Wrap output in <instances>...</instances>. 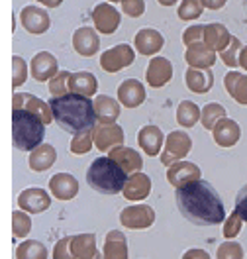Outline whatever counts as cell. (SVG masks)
Masks as SVG:
<instances>
[{
  "label": "cell",
  "instance_id": "cell-8",
  "mask_svg": "<svg viewBox=\"0 0 247 259\" xmlns=\"http://www.w3.org/2000/svg\"><path fill=\"white\" fill-rule=\"evenodd\" d=\"M51 206V196L41 187H30L18 194V208L28 214H41Z\"/></svg>",
  "mask_w": 247,
  "mask_h": 259
},
{
  "label": "cell",
  "instance_id": "cell-18",
  "mask_svg": "<svg viewBox=\"0 0 247 259\" xmlns=\"http://www.w3.org/2000/svg\"><path fill=\"white\" fill-rule=\"evenodd\" d=\"M50 193L57 200H73L79 194V181L73 177L71 173H57L50 179L47 183Z\"/></svg>",
  "mask_w": 247,
  "mask_h": 259
},
{
  "label": "cell",
  "instance_id": "cell-37",
  "mask_svg": "<svg viewBox=\"0 0 247 259\" xmlns=\"http://www.w3.org/2000/svg\"><path fill=\"white\" fill-rule=\"evenodd\" d=\"M32 232V218L28 216V212L14 210L12 212V234L14 238H28V234Z\"/></svg>",
  "mask_w": 247,
  "mask_h": 259
},
{
  "label": "cell",
  "instance_id": "cell-20",
  "mask_svg": "<svg viewBox=\"0 0 247 259\" xmlns=\"http://www.w3.org/2000/svg\"><path fill=\"white\" fill-rule=\"evenodd\" d=\"M137 144L143 149V153H147L149 157H157V155H161L165 146L163 132L157 126H153V124H147V126H143V128L139 130Z\"/></svg>",
  "mask_w": 247,
  "mask_h": 259
},
{
  "label": "cell",
  "instance_id": "cell-19",
  "mask_svg": "<svg viewBox=\"0 0 247 259\" xmlns=\"http://www.w3.org/2000/svg\"><path fill=\"white\" fill-rule=\"evenodd\" d=\"M184 61L192 69H212L216 63V51L208 48L204 41H196L186 48Z\"/></svg>",
  "mask_w": 247,
  "mask_h": 259
},
{
  "label": "cell",
  "instance_id": "cell-10",
  "mask_svg": "<svg viewBox=\"0 0 247 259\" xmlns=\"http://www.w3.org/2000/svg\"><path fill=\"white\" fill-rule=\"evenodd\" d=\"M20 22H22L24 30L33 33V35H41V33H45L51 26L50 14H47L43 8L33 6V4L22 8V12H20Z\"/></svg>",
  "mask_w": 247,
  "mask_h": 259
},
{
  "label": "cell",
  "instance_id": "cell-52",
  "mask_svg": "<svg viewBox=\"0 0 247 259\" xmlns=\"http://www.w3.org/2000/svg\"><path fill=\"white\" fill-rule=\"evenodd\" d=\"M179 0H159V4L161 6H173V4H177Z\"/></svg>",
  "mask_w": 247,
  "mask_h": 259
},
{
  "label": "cell",
  "instance_id": "cell-53",
  "mask_svg": "<svg viewBox=\"0 0 247 259\" xmlns=\"http://www.w3.org/2000/svg\"><path fill=\"white\" fill-rule=\"evenodd\" d=\"M92 259H104V253H102V251H96V255Z\"/></svg>",
  "mask_w": 247,
  "mask_h": 259
},
{
  "label": "cell",
  "instance_id": "cell-46",
  "mask_svg": "<svg viewBox=\"0 0 247 259\" xmlns=\"http://www.w3.org/2000/svg\"><path fill=\"white\" fill-rule=\"evenodd\" d=\"M204 28H206V26H202V24L186 28L184 33H182V44L188 48V46H192V44H196V41H202V37H204Z\"/></svg>",
  "mask_w": 247,
  "mask_h": 259
},
{
  "label": "cell",
  "instance_id": "cell-54",
  "mask_svg": "<svg viewBox=\"0 0 247 259\" xmlns=\"http://www.w3.org/2000/svg\"><path fill=\"white\" fill-rule=\"evenodd\" d=\"M108 2H122V0H108Z\"/></svg>",
  "mask_w": 247,
  "mask_h": 259
},
{
  "label": "cell",
  "instance_id": "cell-36",
  "mask_svg": "<svg viewBox=\"0 0 247 259\" xmlns=\"http://www.w3.org/2000/svg\"><path fill=\"white\" fill-rule=\"evenodd\" d=\"M222 118H226V108H224L222 104H218V102H210V104H206V106L202 108L200 122H202L204 128L212 132V130L216 128V124H218Z\"/></svg>",
  "mask_w": 247,
  "mask_h": 259
},
{
  "label": "cell",
  "instance_id": "cell-50",
  "mask_svg": "<svg viewBox=\"0 0 247 259\" xmlns=\"http://www.w3.org/2000/svg\"><path fill=\"white\" fill-rule=\"evenodd\" d=\"M239 67H243L247 71V46L241 48V51H239Z\"/></svg>",
  "mask_w": 247,
  "mask_h": 259
},
{
  "label": "cell",
  "instance_id": "cell-35",
  "mask_svg": "<svg viewBox=\"0 0 247 259\" xmlns=\"http://www.w3.org/2000/svg\"><path fill=\"white\" fill-rule=\"evenodd\" d=\"M92 147H94V128L82 130L79 134H75L73 140H71L69 151H71L73 155H84V153H88Z\"/></svg>",
  "mask_w": 247,
  "mask_h": 259
},
{
  "label": "cell",
  "instance_id": "cell-29",
  "mask_svg": "<svg viewBox=\"0 0 247 259\" xmlns=\"http://www.w3.org/2000/svg\"><path fill=\"white\" fill-rule=\"evenodd\" d=\"M94 110L100 124H116L118 116L122 114L120 108V100L108 97V95H100L94 98Z\"/></svg>",
  "mask_w": 247,
  "mask_h": 259
},
{
  "label": "cell",
  "instance_id": "cell-2",
  "mask_svg": "<svg viewBox=\"0 0 247 259\" xmlns=\"http://www.w3.org/2000/svg\"><path fill=\"white\" fill-rule=\"evenodd\" d=\"M50 106L57 126L73 136L82 130L94 128V122L98 120L94 110V100L75 93H69L65 97H53Z\"/></svg>",
  "mask_w": 247,
  "mask_h": 259
},
{
  "label": "cell",
  "instance_id": "cell-6",
  "mask_svg": "<svg viewBox=\"0 0 247 259\" xmlns=\"http://www.w3.org/2000/svg\"><path fill=\"white\" fill-rule=\"evenodd\" d=\"M120 224L128 230H147L155 224V210L147 204L126 206L120 212Z\"/></svg>",
  "mask_w": 247,
  "mask_h": 259
},
{
  "label": "cell",
  "instance_id": "cell-41",
  "mask_svg": "<svg viewBox=\"0 0 247 259\" xmlns=\"http://www.w3.org/2000/svg\"><path fill=\"white\" fill-rule=\"evenodd\" d=\"M28 63L20 57V55H14L12 57V87L18 89V87H22L26 79H28Z\"/></svg>",
  "mask_w": 247,
  "mask_h": 259
},
{
  "label": "cell",
  "instance_id": "cell-30",
  "mask_svg": "<svg viewBox=\"0 0 247 259\" xmlns=\"http://www.w3.org/2000/svg\"><path fill=\"white\" fill-rule=\"evenodd\" d=\"M57 161V151L51 144H41L39 147H35L33 151H30V169L35 173H43L53 167V163Z\"/></svg>",
  "mask_w": 247,
  "mask_h": 259
},
{
  "label": "cell",
  "instance_id": "cell-17",
  "mask_svg": "<svg viewBox=\"0 0 247 259\" xmlns=\"http://www.w3.org/2000/svg\"><path fill=\"white\" fill-rule=\"evenodd\" d=\"M73 48L82 57L96 55V51L100 49V39L98 33H96V28L82 26L79 30H75V33H73Z\"/></svg>",
  "mask_w": 247,
  "mask_h": 259
},
{
  "label": "cell",
  "instance_id": "cell-49",
  "mask_svg": "<svg viewBox=\"0 0 247 259\" xmlns=\"http://www.w3.org/2000/svg\"><path fill=\"white\" fill-rule=\"evenodd\" d=\"M226 2H228V0H202L204 8H210V10H220V8H224Z\"/></svg>",
  "mask_w": 247,
  "mask_h": 259
},
{
  "label": "cell",
  "instance_id": "cell-14",
  "mask_svg": "<svg viewBox=\"0 0 247 259\" xmlns=\"http://www.w3.org/2000/svg\"><path fill=\"white\" fill-rule=\"evenodd\" d=\"M30 73H32L33 81H51L59 73V63L55 55H51L50 51H39L37 55H33L32 63H30Z\"/></svg>",
  "mask_w": 247,
  "mask_h": 259
},
{
  "label": "cell",
  "instance_id": "cell-27",
  "mask_svg": "<svg viewBox=\"0 0 247 259\" xmlns=\"http://www.w3.org/2000/svg\"><path fill=\"white\" fill-rule=\"evenodd\" d=\"M108 155L114 159L128 175H132V173H137V171H141V167H143V159H141V155L132 149V147H114L112 151H108Z\"/></svg>",
  "mask_w": 247,
  "mask_h": 259
},
{
  "label": "cell",
  "instance_id": "cell-7",
  "mask_svg": "<svg viewBox=\"0 0 247 259\" xmlns=\"http://www.w3.org/2000/svg\"><path fill=\"white\" fill-rule=\"evenodd\" d=\"M135 59V53L133 48L128 44H120L114 48L106 49L102 55H100V67L106 71V73H118L126 67H130Z\"/></svg>",
  "mask_w": 247,
  "mask_h": 259
},
{
  "label": "cell",
  "instance_id": "cell-28",
  "mask_svg": "<svg viewBox=\"0 0 247 259\" xmlns=\"http://www.w3.org/2000/svg\"><path fill=\"white\" fill-rule=\"evenodd\" d=\"M231 37H233V35L228 32V28H226L224 24H206L202 41L210 49L222 53V51L231 44Z\"/></svg>",
  "mask_w": 247,
  "mask_h": 259
},
{
  "label": "cell",
  "instance_id": "cell-5",
  "mask_svg": "<svg viewBox=\"0 0 247 259\" xmlns=\"http://www.w3.org/2000/svg\"><path fill=\"white\" fill-rule=\"evenodd\" d=\"M190 149H192L190 136L186 132H182V130H175V132L167 134L163 151H161L159 157H161V163H163L165 167H171L173 163L182 161L190 153Z\"/></svg>",
  "mask_w": 247,
  "mask_h": 259
},
{
  "label": "cell",
  "instance_id": "cell-39",
  "mask_svg": "<svg viewBox=\"0 0 247 259\" xmlns=\"http://www.w3.org/2000/svg\"><path fill=\"white\" fill-rule=\"evenodd\" d=\"M69 77H71V73L59 71V73L51 79L50 84H47L51 97H65V95L71 93V91H69Z\"/></svg>",
  "mask_w": 247,
  "mask_h": 259
},
{
  "label": "cell",
  "instance_id": "cell-47",
  "mask_svg": "<svg viewBox=\"0 0 247 259\" xmlns=\"http://www.w3.org/2000/svg\"><path fill=\"white\" fill-rule=\"evenodd\" d=\"M235 210L247 222V185L235 196Z\"/></svg>",
  "mask_w": 247,
  "mask_h": 259
},
{
  "label": "cell",
  "instance_id": "cell-32",
  "mask_svg": "<svg viewBox=\"0 0 247 259\" xmlns=\"http://www.w3.org/2000/svg\"><path fill=\"white\" fill-rule=\"evenodd\" d=\"M71 251L77 259H92L96 255V236L94 234H77L71 236Z\"/></svg>",
  "mask_w": 247,
  "mask_h": 259
},
{
  "label": "cell",
  "instance_id": "cell-34",
  "mask_svg": "<svg viewBox=\"0 0 247 259\" xmlns=\"http://www.w3.org/2000/svg\"><path fill=\"white\" fill-rule=\"evenodd\" d=\"M16 259H47V247L37 240H24L16 247Z\"/></svg>",
  "mask_w": 247,
  "mask_h": 259
},
{
  "label": "cell",
  "instance_id": "cell-51",
  "mask_svg": "<svg viewBox=\"0 0 247 259\" xmlns=\"http://www.w3.org/2000/svg\"><path fill=\"white\" fill-rule=\"evenodd\" d=\"M35 2H39V4H43V6H47V8H57L63 0H35Z\"/></svg>",
  "mask_w": 247,
  "mask_h": 259
},
{
  "label": "cell",
  "instance_id": "cell-48",
  "mask_svg": "<svg viewBox=\"0 0 247 259\" xmlns=\"http://www.w3.org/2000/svg\"><path fill=\"white\" fill-rule=\"evenodd\" d=\"M181 259H210V253L206 249H200V247H192V249H186L184 255Z\"/></svg>",
  "mask_w": 247,
  "mask_h": 259
},
{
  "label": "cell",
  "instance_id": "cell-38",
  "mask_svg": "<svg viewBox=\"0 0 247 259\" xmlns=\"http://www.w3.org/2000/svg\"><path fill=\"white\" fill-rule=\"evenodd\" d=\"M202 10H204L202 0H182L181 4H179L177 14H179V18L184 20V22H192V20L200 18Z\"/></svg>",
  "mask_w": 247,
  "mask_h": 259
},
{
  "label": "cell",
  "instance_id": "cell-25",
  "mask_svg": "<svg viewBox=\"0 0 247 259\" xmlns=\"http://www.w3.org/2000/svg\"><path fill=\"white\" fill-rule=\"evenodd\" d=\"M104 259H130L128 255V240L120 230H110L102 245Z\"/></svg>",
  "mask_w": 247,
  "mask_h": 259
},
{
  "label": "cell",
  "instance_id": "cell-24",
  "mask_svg": "<svg viewBox=\"0 0 247 259\" xmlns=\"http://www.w3.org/2000/svg\"><path fill=\"white\" fill-rule=\"evenodd\" d=\"M184 81H186V87H188L190 93L206 95L214 87V73H212V69H192V67H188L186 75H184Z\"/></svg>",
  "mask_w": 247,
  "mask_h": 259
},
{
  "label": "cell",
  "instance_id": "cell-33",
  "mask_svg": "<svg viewBox=\"0 0 247 259\" xmlns=\"http://www.w3.org/2000/svg\"><path fill=\"white\" fill-rule=\"evenodd\" d=\"M202 110L198 108L192 100H182L177 108V122L181 128H192L196 126V122H200Z\"/></svg>",
  "mask_w": 247,
  "mask_h": 259
},
{
  "label": "cell",
  "instance_id": "cell-13",
  "mask_svg": "<svg viewBox=\"0 0 247 259\" xmlns=\"http://www.w3.org/2000/svg\"><path fill=\"white\" fill-rule=\"evenodd\" d=\"M124 130L118 124H98L94 126V147L100 151H112L124 146Z\"/></svg>",
  "mask_w": 247,
  "mask_h": 259
},
{
  "label": "cell",
  "instance_id": "cell-22",
  "mask_svg": "<svg viewBox=\"0 0 247 259\" xmlns=\"http://www.w3.org/2000/svg\"><path fill=\"white\" fill-rule=\"evenodd\" d=\"M133 46H135V51H139L141 55H155L159 53L165 46L163 35L153 30V28H143L135 33V39H133Z\"/></svg>",
  "mask_w": 247,
  "mask_h": 259
},
{
  "label": "cell",
  "instance_id": "cell-12",
  "mask_svg": "<svg viewBox=\"0 0 247 259\" xmlns=\"http://www.w3.org/2000/svg\"><path fill=\"white\" fill-rule=\"evenodd\" d=\"M12 108L14 110H20V108L30 110L35 116H39L45 126L53 122V112H51L50 104L43 102V100H39L37 97H33V95H30V93H14V97H12Z\"/></svg>",
  "mask_w": 247,
  "mask_h": 259
},
{
  "label": "cell",
  "instance_id": "cell-23",
  "mask_svg": "<svg viewBox=\"0 0 247 259\" xmlns=\"http://www.w3.org/2000/svg\"><path fill=\"white\" fill-rule=\"evenodd\" d=\"M149 193H151V179L149 175L145 173H141V171H137V173H132L128 181H126V187H124V198L126 200H143V198H147Z\"/></svg>",
  "mask_w": 247,
  "mask_h": 259
},
{
  "label": "cell",
  "instance_id": "cell-45",
  "mask_svg": "<svg viewBox=\"0 0 247 259\" xmlns=\"http://www.w3.org/2000/svg\"><path fill=\"white\" fill-rule=\"evenodd\" d=\"M122 10L124 14H128L130 18H139L145 12V2L143 0H122Z\"/></svg>",
  "mask_w": 247,
  "mask_h": 259
},
{
  "label": "cell",
  "instance_id": "cell-4",
  "mask_svg": "<svg viewBox=\"0 0 247 259\" xmlns=\"http://www.w3.org/2000/svg\"><path fill=\"white\" fill-rule=\"evenodd\" d=\"M45 124L39 116L20 108L12 110V142L18 151H33L43 144Z\"/></svg>",
  "mask_w": 247,
  "mask_h": 259
},
{
  "label": "cell",
  "instance_id": "cell-43",
  "mask_svg": "<svg viewBox=\"0 0 247 259\" xmlns=\"http://www.w3.org/2000/svg\"><path fill=\"white\" fill-rule=\"evenodd\" d=\"M239 51H241V41L237 37H231V44L220 53V57L228 67H237L239 65Z\"/></svg>",
  "mask_w": 247,
  "mask_h": 259
},
{
  "label": "cell",
  "instance_id": "cell-3",
  "mask_svg": "<svg viewBox=\"0 0 247 259\" xmlns=\"http://www.w3.org/2000/svg\"><path fill=\"white\" fill-rule=\"evenodd\" d=\"M128 173L110 157L102 155L90 163L86 171V183L100 194H118L124 191Z\"/></svg>",
  "mask_w": 247,
  "mask_h": 259
},
{
  "label": "cell",
  "instance_id": "cell-42",
  "mask_svg": "<svg viewBox=\"0 0 247 259\" xmlns=\"http://www.w3.org/2000/svg\"><path fill=\"white\" fill-rule=\"evenodd\" d=\"M216 259H243V247L237 242H224L218 251H216Z\"/></svg>",
  "mask_w": 247,
  "mask_h": 259
},
{
  "label": "cell",
  "instance_id": "cell-15",
  "mask_svg": "<svg viewBox=\"0 0 247 259\" xmlns=\"http://www.w3.org/2000/svg\"><path fill=\"white\" fill-rule=\"evenodd\" d=\"M173 79V63L167 57H153L145 69V81L151 89H161Z\"/></svg>",
  "mask_w": 247,
  "mask_h": 259
},
{
  "label": "cell",
  "instance_id": "cell-11",
  "mask_svg": "<svg viewBox=\"0 0 247 259\" xmlns=\"http://www.w3.org/2000/svg\"><path fill=\"white\" fill-rule=\"evenodd\" d=\"M202 177V171L196 163L190 161H177L173 163L171 167H167V181L175 187V189H181L188 183H194L200 181Z\"/></svg>",
  "mask_w": 247,
  "mask_h": 259
},
{
  "label": "cell",
  "instance_id": "cell-21",
  "mask_svg": "<svg viewBox=\"0 0 247 259\" xmlns=\"http://www.w3.org/2000/svg\"><path fill=\"white\" fill-rule=\"evenodd\" d=\"M212 136L220 147H233L241 138V130H239V124L235 120L226 116L216 124V128L212 130Z\"/></svg>",
  "mask_w": 247,
  "mask_h": 259
},
{
  "label": "cell",
  "instance_id": "cell-16",
  "mask_svg": "<svg viewBox=\"0 0 247 259\" xmlns=\"http://www.w3.org/2000/svg\"><path fill=\"white\" fill-rule=\"evenodd\" d=\"M118 100L126 108H137L145 102V87L137 79H126L118 87Z\"/></svg>",
  "mask_w": 247,
  "mask_h": 259
},
{
  "label": "cell",
  "instance_id": "cell-44",
  "mask_svg": "<svg viewBox=\"0 0 247 259\" xmlns=\"http://www.w3.org/2000/svg\"><path fill=\"white\" fill-rule=\"evenodd\" d=\"M53 259H77L75 253L71 251V238H61L59 242L53 245Z\"/></svg>",
  "mask_w": 247,
  "mask_h": 259
},
{
  "label": "cell",
  "instance_id": "cell-40",
  "mask_svg": "<svg viewBox=\"0 0 247 259\" xmlns=\"http://www.w3.org/2000/svg\"><path fill=\"white\" fill-rule=\"evenodd\" d=\"M243 218L237 214V210H233L224 220V228H222V234H224V238L226 240H233V238H237L239 236V232H241V228H243Z\"/></svg>",
  "mask_w": 247,
  "mask_h": 259
},
{
  "label": "cell",
  "instance_id": "cell-1",
  "mask_svg": "<svg viewBox=\"0 0 247 259\" xmlns=\"http://www.w3.org/2000/svg\"><path fill=\"white\" fill-rule=\"evenodd\" d=\"M177 208L196 226H216L226 220V206L222 196L208 181L188 183L175 193Z\"/></svg>",
  "mask_w": 247,
  "mask_h": 259
},
{
  "label": "cell",
  "instance_id": "cell-9",
  "mask_svg": "<svg viewBox=\"0 0 247 259\" xmlns=\"http://www.w3.org/2000/svg\"><path fill=\"white\" fill-rule=\"evenodd\" d=\"M92 22H94L96 32H100L102 35H112L122 24V14L112 4L100 2L92 8Z\"/></svg>",
  "mask_w": 247,
  "mask_h": 259
},
{
  "label": "cell",
  "instance_id": "cell-31",
  "mask_svg": "<svg viewBox=\"0 0 247 259\" xmlns=\"http://www.w3.org/2000/svg\"><path fill=\"white\" fill-rule=\"evenodd\" d=\"M224 89L237 104L247 106V75H241L239 71H230L224 77Z\"/></svg>",
  "mask_w": 247,
  "mask_h": 259
},
{
  "label": "cell",
  "instance_id": "cell-26",
  "mask_svg": "<svg viewBox=\"0 0 247 259\" xmlns=\"http://www.w3.org/2000/svg\"><path fill=\"white\" fill-rule=\"evenodd\" d=\"M69 91L81 97L92 98L98 91V81L88 71H77V73H71L69 77Z\"/></svg>",
  "mask_w": 247,
  "mask_h": 259
}]
</instances>
